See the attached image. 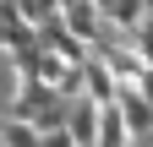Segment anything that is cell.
<instances>
[{"label": "cell", "instance_id": "7a4b0ae2", "mask_svg": "<svg viewBox=\"0 0 153 147\" xmlns=\"http://www.w3.org/2000/svg\"><path fill=\"white\" fill-rule=\"evenodd\" d=\"M137 136H131V125L120 120V104H104V115H99V142L93 147H131Z\"/></svg>", "mask_w": 153, "mask_h": 147}, {"label": "cell", "instance_id": "3957f363", "mask_svg": "<svg viewBox=\"0 0 153 147\" xmlns=\"http://www.w3.org/2000/svg\"><path fill=\"white\" fill-rule=\"evenodd\" d=\"M0 142H6V147H38V142H44V131H38V125L33 120H0Z\"/></svg>", "mask_w": 153, "mask_h": 147}, {"label": "cell", "instance_id": "277c9868", "mask_svg": "<svg viewBox=\"0 0 153 147\" xmlns=\"http://www.w3.org/2000/svg\"><path fill=\"white\" fill-rule=\"evenodd\" d=\"M38 147H76V136H71V125H55V131H44Z\"/></svg>", "mask_w": 153, "mask_h": 147}, {"label": "cell", "instance_id": "6da1fadb", "mask_svg": "<svg viewBox=\"0 0 153 147\" xmlns=\"http://www.w3.org/2000/svg\"><path fill=\"white\" fill-rule=\"evenodd\" d=\"M82 93H88V98H99V104H115L120 76H115V65L104 60V54H88V60H82Z\"/></svg>", "mask_w": 153, "mask_h": 147}]
</instances>
